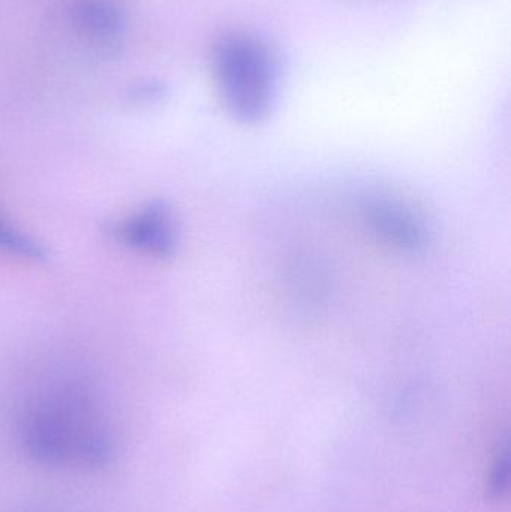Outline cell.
I'll return each instance as SVG.
<instances>
[{
	"mask_svg": "<svg viewBox=\"0 0 511 512\" xmlns=\"http://www.w3.org/2000/svg\"><path fill=\"white\" fill-rule=\"evenodd\" d=\"M18 441L39 465L107 468L117 439L98 397L80 381L53 382L33 394L18 418Z\"/></svg>",
	"mask_w": 511,
	"mask_h": 512,
	"instance_id": "1",
	"label": "cell"
},
{
	"mask_svg": "<svg viewBox=\"0 0 511 512\" xmlns=\"http://www.w3.org/2000/svg\"><path fill=\"white\" fill-rule=\"evenodd\" d=\"M213 72L233 119L258 125L270 116L278 99L281 63L266 41L249 33L225 35L213 51Z\"/></svg>",
	"mask_w": 511,
	"mask_h": 512,
	"instance_id": "2",
	"label": "cell"
},
{
	"mask_svg": "<svg viewBox=\"0 0 511 512\" xmlns=\"http://www.w3.org/2000/svg\"><path fill=\"white\" fill-rule=\"evenodd\" d=\"M110 234L119 245L152 258L176 252L179 233L176 218L164 201H150L114 222Z\"/></svg>",
	"mask_w": 511,
	"mask_h": 512,
	"instance_id": "3",
	"label": "cell"
},
{
	"mask_svg": "<svg viewBox=\"0 0 511 512\" xmlns=\"http://www.w3.org/2000/svg\"><path fill=\"white\" fill-rule=\"evenodd\" d=\"M366 224L381 239L401 249L420 248L425 243L426 231L413 209L389 197L369 198L363 204Z\"/></svg>",
	"mask_w": 511,
	"mask_h": 512,
	"instance_id": "4",
	"label": "cell"
},
{
	"mask_svg": "<svg viewBox=\"0 0 511 512\" xmlns=\"http://www.w3.org/2000/svg\"><path fill=\"white\" fill-rule=\"evenodd\" d=\"M0 252L26 261H42L47 258V251L41 243L29 234L15 227L11 221L0 213Z\"/></svg>",
	"mask_w": 511,
	"mask_h": 512,
	"instance_id": "5",
	"label": "cell"
}]
</instances>
